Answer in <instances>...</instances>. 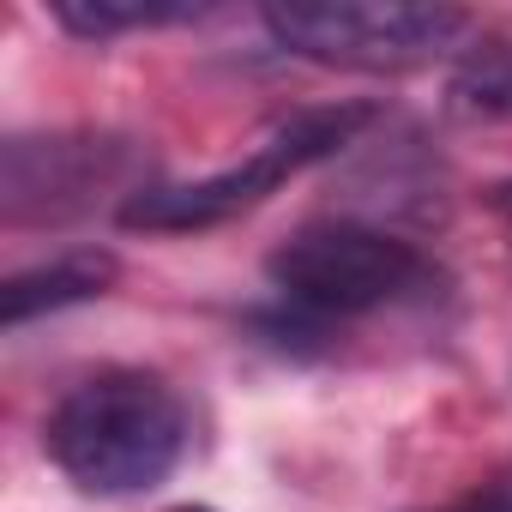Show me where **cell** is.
Wrapping results in <instances>:
<instances>
[{
  "instance_id": "obj_1",
  "label": "cell",
  "mask_w": 512,
  "mask_h": 512,
  "mask_svg": "<svg viewBox=\"0 0 512 512\" xmlns=\"http://www.w3.org/2000/svg\"><path fill=\"white\" fill-rule=\"evenodd\" d=\"M43 446L73 488L103 494V500H127V494L169 482V470L181 464L187 404L175 398V386L163 374L103 368L55 404Z\"/></svg>"
},
{
  "instance_id": "obj_2",
  "label": "cell",
  "mask_w": 512,
  "mask_h": 512,
  "mask_svg": "<svg viewBox=\"0 0 512 512\" xmlns=\"http://www.w3.org/2000/svg\"><path fill=\"white\" fill-rule=\"evenodd\" d=\"M374 121L368 103H326V109H302L290 121H278L266 139H253L235 163L199 175V181H157V187H133L121 205L127 229H157V235H181V229H211L247 205H260L266 193H278L290 175L338 157L362 127Z\"/></svg>"
},
{
  "instance_id": "obj_3",
  "label": "cell",
  "mask_w": 512,
  "mask_h": 512,
  "mask_svg": "<svg viewBox=\"0 0 512 512\" xmlns=\"http://www.w3.org/2000/svg\"><path fill=\"white\" fill-rule=\"evenodd\" d=\"M272 290L320 320H344V314H374V308H398L434 290V266L422 253L386 229L368 223H308L290 241L272 247L266 260Z\"/></svg>"
},
{
  "instance_id": "obj_4",
  "label": "cell",
  "mask_w": 512,
  "mask_h": 512,
  "mask_svg": "<svg viewBox=\"0 0 512 512\" xmlns=\"http://www.w3.org/2000/svg\"><path fill=\"white\" fill-rule=\"evenodd\" d=\"M458 7H404V0H296L266 7V31L278 49L344 67V73H410L440 61L464 37Z\"/></svg>"
},
{
  "instance_id": "obj_5",
  "label": "cell",
  "mask_w": 512,
  "mask_h": 512,
  "mask_svg": "<svg viewBox=\"0 0 512 512\" xmlns=\"http://www.w3.org/2000/svg\"><path fill=\"white\" fill-rule=\"evenodd\" d=\"M115 278H121V266H115V253H103V247L55 253L49 266L13 272L7 284H0V326L19 332V326H31L37 314H61V308L97 302V296H109Z\"/></svg>"
},
{
  "instance_id": "obj_6",
  "label": "cell",
  "mask_w": 512,
  "mask_h": 512,
  "mask_svg": "<svg viewBox=\"0 0 512 512\" xmlns=\"http://www.w3.org/2000/svg\"><path fill=\"white\" fill-rule=\"evenodd\" d=\"M211 7L199 0H55V25L85 37V43H109L127 31H163V25H193Z\"/></svg>"
},
{
  "instance_id": "obj_7",
  "label": "cell",
  "mask_w": 512,
  "mask_h": 512,
  "mask_svg": "<svg viewBox=\"0 0 512 512\" xmlns=\"http://www.w3.org/2000/svg\"><path fill=\"white\" fill-rule=\"evenodd\" d=\"M452 97L464 109H482V115H512V43L470 55L458 85H452Z\"/></svg>"
},
{
  "instance_id": "obj_8",
  "label": "cell",
  "mask_w": 512,
  "mask_h": 512,
  "mask_svg": "<svg viewBox=\"0 0 512 512\" xmlns=\"http://www.w3.org/2000/svg\"><path fill=\"white\" fill-rule=\"evenodd\" d=\"M446 512H512V464H506L488 488H476L470 500H458V506H446Z\"/></svg>"
},
{
  "instance_id": "obj_9",
  "label": "cell",
  "mask_w": 512,
  "mask_h": 512,
  "mask_svg": "<svg viewBox=\"0 0 512 512\" xmlns=\"http://www.w3.org/2000/svg\"><path fill=\"white\" fill-rule=\"evenodd\" d=\"M175 512H205V506H175Z\"/></svg>"
}]
</instances>
